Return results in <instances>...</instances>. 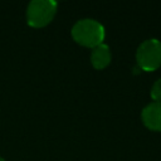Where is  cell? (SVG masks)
I'll return each mask as SVG.
<instances>
[{
	"mask_svg": "<svg viewBox=\"0 0 161 161\" xmlns=\"http://www.w3.org/2000/svg\"><path fill=\"white\" fill-rule=\"evenodd\" d=\"M58 4L53 0H33L26 8V23L31 28H44L55 16Z\"/></svg>",
	"mask_w": 161,
	"mask_h": 161,
	"instance_id": "obj_2",
	"label": "cell"
},
{
	"mask_svg": "<svg viewBox=\"0 0 161 161\" xmlns=\"http://www.w3.org/2000/svg\"><path fill=\"white\" fill-rule=\"evenodd\" d=\"M141 119L148 130L161 132V102L148 103L141 112Z\"/></svg>",
	"mask_w": 161,
	"mask_h": 161,
	"instance_id": "obj_4",
	"label": "cell"
},
{
	"mask_svg": "<svg viewBox=\"0 0 161 161\" xmlns=\"http://www.w3.org/2000/svg\"><path fill=\"white\" fill-rule=\"evenodd\" d=\"M73 40L86 48H96L103 44L106 30L104 26L94 19H80L70 30Z\"/></svg>",
	"mask_w": 161,
	"mask_h": 161,
	"instance_id": "obj_1",
	"label": "cell"
},
{
	"mask_svg": "<svg viewBox=\"0 0 161 161\" xmlns=\"http://www.w3.org/2000/svg\"><path fill=\"white\" fill-rule=\"evenodd\" d=\"M112 54L107 44H99L91 52V63L94 69H104L111 63Z\"/></svg>",
	"mask_w": 161,
	"mask_h": 161,
	"instance_id": "obj_5",
	"label": "cell"
},
{
	"mask_svg": "<svg viewBox=\"0 0 161 161\" xmlns=\"http://www.w3.org/2000/svg\"><path fill=\"white\" fill-rule=\"evenodd\" d=\"M136 60L138 67L146 72H153L161 65V42L157 39H147L142 42L136 50Z\"/></svg>",
	"mask_w": 161,
	"mask_h": 161,
	"instance_id": "obj_3",
	"label": "cell"
},
{
	"mask_svg": "<svg viewBox=\"0 0 161 161\" xmlns=\"http://www.w3.org/2000/svg\"><path fill=\"white\" fill-rule=\"evenodd\" d=\"M0 161H5V160H4V158H3L1 156H0Z\"/></svg>",
	"mask_w": 161,
	"mask_h": 161,
	"instance_id": "obj_7",
	"label": "cell"
},
{
	"mask_svg": "<svg viewBox=\"0 0 161 161\" xmlns=\"http://www.w3.org/2000/svg\"><path fill=\"white\" fill-rule=\"evenodd\" d=\"M151 98L153 102H161V78L153 83L151 88Z\"/></svg>",
	"mask_w": 161,
	"mask_h": 161,
	"instance_id": "obj_6",
	"label": "cell"
}]
</instances>
